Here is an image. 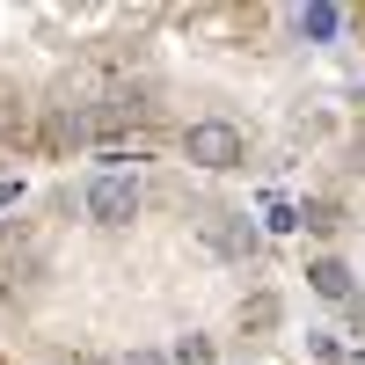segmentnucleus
Masks as SVG:
<instances>
[{"label": "nucleus", "mask_w": 365, "mask_h": 365, "mask_svg": "<svg viewBox=\"0 0 365 365\" xmlns=\"http://www.w3.org/2000/svg\"><path fill=\"white\" fill-rule=\"evenodd\" d=\"M139 205H146V190H139V175H125V168H103L96 182H88V220H96V227H132Z\"/></svg>", "instance_id": "nucleus-1"}, {"label": "nucleus", "mask_w": 365, "mask_h": 365, "mask_svg": "<svg viewBox=\"0 0 365 365\" xmlns=\"http://www.w3.org/2000/svg\"><path fill=\"white\" fill-rule=\"evenodd\" d=\"M182 154L197 168H241L249 161V139H241V125H227V117H197V125L182 132Z\"/></svg>", "instance_id": "nucleus-2"}, {"label": "nucleus", "mask_w": 365, "mask_h": 365, "mask_svg": "<svg viewBox=\"0 0 365 365\" xmlns=\"http://www.w3.org/2000/svg\"><path fill=\"white\" fill-rule=\"evenodd\" d=\"M205 241H212L220 256H256V227L241 220V212H212V220H205Z\"/></svg>", "instance_id": "nucleus-3"}, {"label": "nucleus", "mask_w": 365, "mask_h": 365, "mask_svg": "<svg viewBox=\"0 0 365 365\" xmlns=\"http://www.w3.org/2000/svg\"><path fill=\"white\" fill-rule=\"evenodd\" d=\"M307 285H314L322 299H351V270H344L336 256H322V263H307Z\"/></svg>", "instance_id": "nucleus-4"}, {"label": "nucleus", "mask_w": 365, "mask_h": 365, "mask_svg": "<svg viewBox=\"0 0 365 365\" xmlns=\"http://www.w3.org/2000/svg\"><path fill=\"white\" fill-rule=\"evenodd\" d=\"M299 227H314V234H336V227H344V205H336V197H307Z\"/></svg>", "instance_id": "nucleus-5"}, {"label": "nucleus", "mask_w": 365, "mask_h": 365, "mask_svg": "<svg viewBox=\"0 0 365 365\" xmlns=\"http://www.w3.org/2000/svg\"><path fill=\"white\" fill-rule=\"evenodd\" d=\"M292 29H299V37H336L344 15H336V8H299V22H292Z\"/></svg>", "instance_id": "nucleus-6"}, {"label": "nucleus", "mask_w": 365, "mask_h": 365, "mask_svg": "<svg viewBox=\"0 0 365 365\" xmlns=\"http://www.w3.org/2000/svg\"><path fill=\"white\" fill-rule=\"evenodd\" d=\"M270 322H278V299H270V292H256L249 307H241V329H270Z\"/></svg>", "instance_id": "nucleus-7"}, {"label": "nucleus", "mask_w": 365, "mask_h": 365, "mask_svg": "<svg viewBox=\"0 0 365 365\" xmlns=\"http://www.w3.org/2000/svg\"><path fill=\"white\" fill-rule=\"evenodd\" d=\"M175 365H212V344H205V336H182V344H175Z\"/></svg>", "instance_id": "nucleus-8"}, {"label": "nucleus", "mask_w": 365, "mask_h": 365, "mask_svg": "<svg viewBox=\"0 0 365 365\" xmlns=\"http://www.w3.org/2000/svg\"><path fill=\"white\" fill-rule=\"evenodd\" d=\"M117 365H175V358H161V351H132V358H117Z\"/></svg>", "instance_id": "nucleus-9"}, {"label": "nucleus", "mask_w": 365, "mask_h": 365, "mask_svg": "<svg viewBox=\"0 0 365 365\" xmlns=\"http://www.w3.org/2000/svg\"><path fill=\"white\" fill-rule=\"evenodd\" d=\"M351 314H358V329H365V292H358V299H351Z\"/></svg>", "instance_id": "nucleus-10"}, {"label": "nucleus", "mask_w": 365, "mask_h": 365, "mask_svg": "<svg viewBox=\"0 0 365 365\" xmlns=\"http://www.w3.org/2000/svg\"><path fill=\"white\" fill-rule=\"evenodd\" d=\"M358 168H365V139H358Z\"/></svg>", "instance_id": "nucleus-11"}, {"label": "nucleus", "mask_w": 365, "mask_h": 365, "mask_svg": "<svg viewBox=\"0 0 365 365\" xmlns=\"http://www.w3.org/2000/svg\"><path fill=\"white\" fill-rule=\"evenodd\" d=\"M81 365H110V358H81Z\"/></svg>", "instance_id": "nucleus-12"}]
</instances>
